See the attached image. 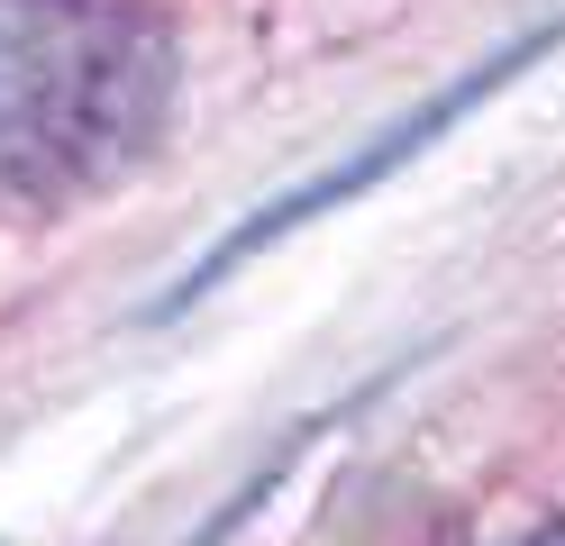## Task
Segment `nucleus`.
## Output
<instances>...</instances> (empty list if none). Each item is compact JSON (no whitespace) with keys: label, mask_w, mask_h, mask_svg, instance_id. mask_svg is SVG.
Instances as JSON below:
<instances>
[{"label":"nucleus","mask_w":565,"mask_h":546,"mask_svg":"<svg viewBox=\"0 0 565 546\" xmlns=\"http://www.w3.org/2000/svg\"><path fill=\"white\" fill-rule=\"evenodd\" d=\"M173 100V46L128 0H0V192L64 201L119 173Z\"/></svg>","instance_id":"1"},{"label":"nucleus","mask_w":565,"mask_h":546,"mask_svg":"<svg viewBox=\"0 0 565 546\" xmlns=\"http://www.w3.org/2000/svg\"><path fill=\"white\" fill-rule=\"evenodd\" d=\"M520 546H565V528H539V537H520Z\"/></svg>","instance_id":"2"}]
</instances>
